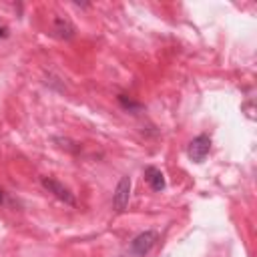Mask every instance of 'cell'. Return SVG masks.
<instances>
[{
    "label": "cell",
    "instance_id": "obj_1",
    "mask_svg": "<svg viewBox=\"0 0 257 257\" xmlns=\"http://www.w3.org/2000/svg\"><path fill=\"white\" fill-rule=\"evenodd\" d=\"M40 185H42L50 195H54L58 201H62L64 205L76 207V199H74V195H72L70 189L64 187L60 181H56V179H52V177H42V179H40Z\"/></svg>",
    "mask_w": 257,
    "mask_h": 257
},
{
    "label": "cell",
    "instance_id": "obj_2",
    "mask_svg": "<svg viewBox=\"0 0 257 257\" xmlns=\"http://www.w3.org/2000/svg\"><path fill=\"white\" fill-rule=\"evenodd\" d=\"M157 241H159V233H157V231H153V229L143 231V233H139V235L131 241V253H133V255H139V257H145V255L157 245Z\"/></svg>",
    "mask_w": 257,
    "mask_h": 257
},
{
    "label": "cell",
    "instance_id": "obj_3",
    "mask_svg": "<svg viewBox=\"0 0 257 257\" xmlns=\"http://www.w3.org/2000/svg\"><path fill=\"white\" fill-rule=\"evenodd\" d=\"M209 151H211V137L209 135H197L187 147V155L193 163H203L205 157L209 155Z\"/></svg>",
    "mask_w": 257,
    "mask_h": 257
},
{
    "label": "cell",
    "instance_id": "obj_4",
    "mask_svg": "<svg viewBox=\"0 0 257 257\" xmlns=\"http://www.w3.org/2000/svg\"><path fill=\"white\" fill-rule=\"evenodd\" d=\"M128 199H131V177L124 175V177H120V181L116 183L114 193H112V207H114V211L122 213L128 207Z\"/></svg>",
    "mask_w": 257,
    "mask_h": 257
},
{
    "label": "cell",
    "instance_id": "obj_5",
    "mask_svg": "<svg viewBox=\"0 0 257 257\" xmlns=\"http://www.w3.org/2000/svg\"><path fill=\"white\" fill-rule=\"evenodd\" d=\"M145 181H147L149 187H151L153 191H157V193L165 191V187H167V181H165L163 171L157 169V167H153V165H149V167L145 169Z\"/></svg>",
    "mask_w": 257,
    "mask_h": 257
},
{
    "label": "cell",
    "instance_id": "obj_6",
    "mask_svg": "<svg viewBox=\"0 0 257 257\" xmlns=\"http://www.w3.org/2000/svg\"><path fill=\"white\" fill-rule=\"evenodd\" d=\"M52 32H54L58 38H62V40H70V38L74 36L76 28L72 26V22H70V20L56 16V18L52 20Z\"/></svg>",
    "mask_w": 257,
    "mask_h": 257
},
{
    "label": "cell",
    "instance_id": "obj_7",
    "mask_svg": "<svg viewBox=\"0 0 257 257\" xmlns=\"http://www.w3.org/2000/svg\"><path fill=\"white\" fill-rule=\"evenodd\" d=\"M60 149H64V151H68V153H80V143H76V141H70V139H66V137H54L52 139Z\"/></svg>",
    "mask_w": 257,
    "mask_h": 257
},
{
    "label": "cell",
    "instance_id": "obj_8",
    "mask_svg": "<svg viewBox=\"0 0 257 257\" xmlns=\"http://www.w3.org/2000/svg\"><path fill=\"white\" fill-rule=\"evenodd\" d=\"M118 102H120V106H122L124 110L133 112V114H137V112H141V110H143V104H141V102H135V100L126 98L124 94H118Z\"/></svg>",
    "mask_w": 257,
    "mask_h": 257
},
{
    "label": "cell",
    "instance_id": "obj_9",
    "mask_svg": "<svg viewBox=\"0 0 257 257\" xmlns=\"http://www.w3.org/2000/svg\"><path fill=\"white\" fill-rule=\"evenodd\" d=\"M0 205H12V199H10V195L0 187Z\"/></svg>",
    "mask_w": 257,
    "mask_h": 257
},
{
    "label": "cell",
    "instance_id": "obj_10",
    "mask_svg": "<svg viewBox=\"0 0 257 257\" xmlns=\"http://www.w3.org/2000/svg\"><path fill=\"white\" fill-rule=\"evenodd\" d=\"M6 36H8V28L0 26V38H6Z\"/></svg>",
    "mask_w": 257,
    "mask_h": 257
},
{
    "label": "cell",
    "instance_id": "obj_11",
    "mask_svg": "<svg viewBox=\"0 0 257 257\" xmlns=\"http://www.w3.org/2000/svg\"><path fill=\"white\" fill-rule=\"evenodd\" d=\"M120 257H124V255H120Z\"/></svg>",
    "mask_w": 257,
    "mask_h": 257
}]
</instances>
